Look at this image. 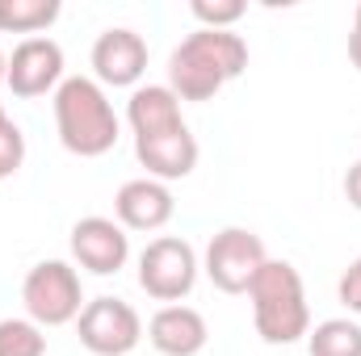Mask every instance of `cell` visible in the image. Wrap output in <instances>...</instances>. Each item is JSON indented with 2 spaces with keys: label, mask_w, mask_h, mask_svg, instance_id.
I'll use <instances>...</instances> for the list:
<instances>
[{
  "label": "cell",
  "mask_w": 361,
  "mask_h": 356,
  "mask_svg": "<svg viewBox=\"0 0 361 356\" xmlns=\"http://www.w3.org/2000/svg\"><path fill=\"white\" fill-rule=\"evenodd\" d=\"M248 68V42L231 30H197L169 59V89L177 101H210Z\"/></svg>",
  "instance_id": "6da1fadb"
},
{
  "label": "cell",
  "mask_w": 361,
  "mask_h": 356,
  "mask_svg": "<svg viewBox=\"0 0 361 356\" xmlns=\"http://www.w3.org/2000/svg\"><path fill=\"white\" fill-rule=\"evenodd\" d=\"M248 298H252V319H257V331L265 344H294L307 336L311 310H307L302 276L294 265L265 260V268L248 285Z\"/></svg>",
  "instance_id": "7a4b0ae2"
},
{
  "label": "cell",
  "mask_w": 361,
  "mask_h": 356,
  "mask_svg": "<svg viewBox=\"0 0 361 356\" xmlns=\"http://www.w3.org/2000/svg\"><path fill=\"white\" fill-rule=\"evenodd\" d=\"M55 126L59 143L72 155H105L118 143V113L105 101L101 84L72 76L55 89Z\"/></svg>",
  "instance_id": "3957f363"
},
{
  "label": "cell",
  "mask_w": 361,
  "mask_h": 356,
  "mask_svg": "<svg viewBox=\"0 0 361 356\" xmlns=\"http://www.w3.org/2000/svg\"><path fill=\"white\" fill-rule=\"evenodd\" d=\"M21 302H25L30 319L42 323V327H59V323L80 319V310H85V306H80L85 293H80V276H76V268L63 265V260H42V265H34L30 272H25Z\"/></svg>",
  "instance_id": "277c9868"
},
{
  "label": "cell",
  "mask_w": 361,
  "mask_h": 356,
  "mask_svg": "<svg viewBox=\"0 0 361 356\" xmlns=\"http://www.w3.org/2000/svg\"><path fill=\"white\" fill-rule=\"evenodd\" d=\"M261 268H265V243H261V235H252L244 227L219 231L206 248V276L223 293H248V285Z\"/></svg>",
  "instance_id": "5b68a950"
},
{
  "label": "cell",
  "mask_w": 361,
  "mask_h": 356,
  "mask_svg": "<svg viewBox=\"0 0 361 356\" xmlns=\"http://www.w3.org/2000/svg\"><path fill=\"white\" fill-rule=\"evenodd\" d=\"M197 281V256L193 248L177 239V235H164V239H152L139 256V285L147 289V298L156 302H177L193 289Z\"/></svg>",
  "instance_id": "8992f818"
},
{
  "label": "cell",
  "mask_w": 361,
  "mask_h": 356,
  "mask_svg": "<svg viewBox=\"0 0 361 356\" xmlns=\"http://www.w3.org/2000/svg\"><path fill=\"white\" fill-rule=\"evenodd\" d=\"M143 340V323L122 298H92L80 310V344L97 356H126Z\"/></svg>",
  "instance_id": "52a82bcc"
},
{
  "label": "cell",
  "mask_w": 361,
  "mask_h": 356,
  "mask_svg": "<svg viewBox=\"0 0 361 356\" xmlns=\"http://www.w3.org/2000/svg\"><path fill=\"white\" fill-rule=\"evenodd\" d=\"M63 76V51L51 38H25L17 42L8 68H4V84L13 89V96H42L47 89H55Z\"/></svg>",
  "instance_id": "ba28073f"
},
{
  "label": "cell",
  "mask_w": 361,
  "mask_h": 356,
  "mask_svg": "<svg viewBox=\"0 0 361 356\" xmlns=\"http://www.w3.org/2000/svg\"><path fill=\"white\" fill-rule=\"evenodd\" d=\"M72 256H76V265L97 272V276H109V272H118V268L126 265V256H130V239H126V231L114 222V218H80L76 227H72Z\"/></svg>",
  "instance_id": "9c48e42d"
},
{
  "label": "cell",
  "mask_w": 361,
  "mask_h": 356,
  "mask_svg": "<svg viewBox=\"0 0 361 356\" xmlns=\"http://www.w3.org/2000/svg\"><path fill=\"white\" fill-rule=\"evenodd\" d=\"M92 68L105 84L122 89V84H135L143 72H147V42L135 34V30H105L97 42H92Z\"/></svg>",
  "instance_id": "30bf717a"
},
{
  "label": "cell",
  "mask_w": 361,
  "mask_h": 356,
  "mask_svg": "<svg viewBox=\"0 0 361 356\" xmlns=\"http://www.w3.org/2000/svg\"><path fill=\"white\" fill-rule=\"evenodd\" d=\"M135 155L152 177L177 180L197 168V139L189 134V126H173V130H160V134H139Z\"/></svg>",
  "instance_id": "8fae6325"
},
{
  "label": "cell",
  "mask_w": 361,
  "mask_h": 356,
  "mask_svg": "<svg viewBox=\"0 0 361 356\" xmlns=\"http://www.w3.org/2000/svg\"><path fill=\"white\" fill-rule=\"evenodd\" d=\"M114 210L122 218V227L130 231H160L169 218H173V193L164 180H126L114 197Z\"/></svg>",
  "instance_id": "7c38bea8"
},
{
  "label": "cell",
  "mask_w": 361,
  "mask_h": 356,
  "mask_svg": "<svg viewBox=\"0 0 361 356\" xmlns=\"http://www.w3.org/2000/svg\"><path fill=\"white\" fill-rule=\"evenodd\" d=\"M147 340L164 356H197L206 348V319L193 306H164L152 314Z\"/></svg>",
  "instance_id": "4fadbf2b"
},
{
  "label": "cell",
  "mask_w": 361,
  "mask_h": 356,
  "mask_svg": "<svg viewBox=\"0 0 361 356\" xmlns=\"http://www.w3.org/2000/svg\"><path fill=\"white\" fill-rule=\"evenodd\" d=\"M126 117L135 126V139L139 134H160V130H173L185 126L180 117V101L169 84H147V89H135L130 105H126Z\"/></svg>",
  "instance_id": "5bb4252c"
},
{
  "label": "cell",
  "mask_w": 361,
  "mask_h": 356,
  "mask_svg": "<svg viewBox=\"0 0 361 356\" xmlns=\"http://www.w3.org/2000/svg\"><path fill=\"white\" fill-rule=\"evenodd\" d=\"M311 356H361V327L349 319H328L307 340Z\"/></svg>",
  "instance_id": "9a60e30c"
},
{
  "label": "cell",
  "mask_w": 361,
  "mask_h": 356,
  "mask_svg": "<svg viewBox=\"0 0 361 356\" xmlns=\"http://www.w3.org/2000/svg\"><path fill=\"white\" fill-rule=\"evenodd\" d=\"M55 17H59L55 0H0V30H13V34L47 30Z\"/></svg>",
  "instance_id": "2e32d148"
},
{
  "label": "cell",
  "mask_w": 361,
  "mask_h": 356,
  "mask_svg": "<svg viewBox=\"0 0 361 356\" xmlns=\"http://www.w3.org/2000/svg\"><path fill=\"white\" fill-rule=\"evenodd\" d=\"M0 356H47V336L30 319H0Z\"/></svg>",
  "instance_id": "e0dca14e"
},
{
  "label": "cell",
  "mask_w": 361,
  "mask_h": 356,
  "mask_svg": "<svg viewBox=\"0 0 361 356\" xmlns=\"http://www.w3.org/2000/svg\"><path fill=\"white\" fill-rule=\"evenodd\" d=\"M189 8H193V17L202 21V30H227L231 21L244 17V4H240V0H193Z\"/></svg>",
  "instance_id": "ac0fdd59"
},
{
  "label": "cell",
  "mask_w": 361,
  "mask_h": 356,
  "mask_svg": "<svg viewBox=\"0 0 361 356\" xmlns=\"http://www.w3.org/2000/svg\"><path fill=\"white\" fill-rule=\"evenodd\" d=\"M25 160V139H21V126L17 122H0V180L13 177Z\"/></svg>",
  "instance_id": "d6986e66"
},
{
  "label": "cell",
  "mask_w": 361,
  "mask_h": 356,
  "mask_svg": "<svg viewBox=\"0 0 361 356\" xmlns=\"http://www.w3.org/2000/svg\"><path fill=\"white\" fill-rule=\"evenodd\" d=\"M341 302L361 314V256L345 268V276H341Z\"/></svg>",
  "instance_id": "ffe728a7"
},
{
  "label": "cell",
  "mask_w": 361,
  "mask_h": 356,
  "mask_svg": "<svg viewBox=\"0 0 361 356\" xmlns=\"http://www.w3.org/2000/svg\"><path fill=\"white\" fill-rule=\"evenodd\" d=\"M345 197L361 210V164H353V168H349V177H345Z\"/></svg>",
  "instance_id": "44dd1931"
},
{
  "label": "cell",
  "mask_w": 361,
  "mask_h": 356,
  "mask_svg": "<svg viewBox=\"0 0 361 356\" xmlns=\"http://www.w3.org/2000/svg\"><path fill=\"white\" fill-rule=\"evenodd\" d=\"M349 59L361 72V4H357V17H353V34H349Z\"/></svg>",
  "instance_id": "7402d4cb"
},
{
  "label": "cell",
  "mask_w": 361,
  "mask_h": 356,
  "mask_svg": "<svg viewBox=\"0 0 361 356\" xmlns=\"http://www.w3.org/2000/svg\"><path fill=\"white\" fill-rule=\"evenodd\" d=\"M4 68H8V63H4V55H0V84H4Z\"/></svg>",
  "instance_id": "603a6c76"
},
{
  "label": "cell",
  "mask_w": 361,
  "mask_h": 356,
  "mask_svg": "<svg viewBox=\"0 0 361 356\" xmlns=\"http://www.w3.org/2000/svg\"><path fill=\"white\" fill-rule=\"evenodd\" d=\"M0 122H4V109H0Z\"/></svg>",
  "instance_id": "cb8c5ba5"
}]
</instances>
